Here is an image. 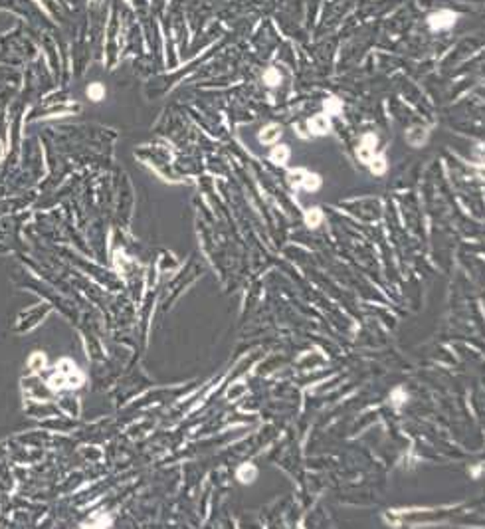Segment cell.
Wrapping results in <instances>:
<instances>
[{
  "instance_id": "obj_1",
  "label": "cell",
  "mask_w": 485,
  "mask_h": 529,
  "mask_svg": "<svg viewBox=\"0 0 485 529\" xmlns=\"http://www.w3.org/2000/svg\"><path fill=\"white\" fill-rule=\"evenodd\" d=\"M458 18H459L458 12H454V10H448V9H442V10H436V12H432V14H428L426 24H428V28L434 30V32H444V30L454 28V26L458 24Z\"/></svg>"
},
{
  "instance_id": "obj_2",
  "label": "cell",
  "mask_w": 485,
  "mask_h": 529,
  "mask_svg": "<svg viewBox=\"0 0 485 529\" xmlns=\"http://www.w3.org/2000/svg\"><path fill=\"white\" fill-rule=\"evenodd\" d=\"M376 147H378V137H376L375 133H365L363 139H361V145L357 149L358 161L368 165V161L376 155Z\"/></svg>"
},
{
  "instance_id": "obj_3",
  "label": "cell",
  "mask_w": 485,
  "mask_h": 529,
  "mask_svg": "<svg viewBox=\"0 0 485 529\" xmlns=\"http://www.w3.org/2000/svg\"><path fill=\"white\" fill-rule=\"evenodd\" d=\"M307 129L313 135H327L331 131V117L327 113H317L313 115L309 123H307Z\"/></svg>"
},
{
  "instance_id": "obj_4",
  "label": "cell",
  "mask_w": 485,
  "mask_h": 529,
  "mask_svg": "<svg viewBox=\"0 0 485 529\" xmlns=\"http://www.w3.org/2000/svg\"><path fill=\"white\" fill-rule=\"evenodd\" d=\"M406 141L412 147L426 145V141H428V127H424V125H414V127H410V129L406 131Z\"/></svg>"
},
{
  "instance_id": "obj_5",
  "label": "cell",
  "mask_w": 485,
  "mask_h": 529,
  "mask_svg": "<svg viewBox=\"0 0 485 529\" xmlns=\"http://www.w3.org/2000/svg\"><path fill=\"white\" fill-rule=\"evenodd\" d=\"M282 135H284L282 127L275 125V123H270V125H266L264 129L260 131V141H262L264 145H275L277 141L282 139Z\"/></svg>"
},
{
  "instance_id": "obj_6",
  "label": "cell",
  "mask_w": 485,
  "mask_h": 529,
  "mask_svg": "<svg viewBox=\"0 0 485 529\" xmlns=\"http://www.w3.org/2000/svg\"><path fill=\"white\" fill-rule=\"evenodd\" d=\"M292 157V151L287 145H275L272 149V153H270V159H272V163L277 165V167H285L287 165V161Z\"/></svg>"
},
{
  "instance_id": "obj_7",
  "label": "cell",
  "mask_w": 485,
  "mask_h": 529,
  "mask_svg": "<svg viewBox=\"0 0 485 529\" xmlns=\"http://www.w3.org/2000/svg\"><path fill=\"white\" fill-rule=\"evenodd\" d=\"M303 220H305V224H307V228L315 230V228H319L321 223H323V210L317 208V206H313V208H309V210H305Z\"/></svg>"
},
{
  "instance_id": "obj_8",
  "label": "cell",
  "mask_w": 485,
  "mask_h": 529,
  "mask_svg": "<svg viewBox=\"0 0 485 529\" xmlns=\"http://www.w3.org/2000/svg\"><path fill=\"white\" fill-rule=\"evenodd\" d=\"M236 476H238V480L242 483H252L254 480H256V476H257L256 466H254V464L240 466L238 472H236Z\"/></svg>"
},
{
  "instance_id": "obj_9",
  "label": "cell",
  "mask_w": 485,
  "mask_h": 529,
  "mask_svg": "<svg viewBox=\"0 0 485 529\" xmlns=\"http://www.w3.org/2000/svg\"><path fill=\"white\" fill-rule=\"evenodd\" d=\"M386 167H388V163H386L385 155H375V157L368 161V169H371V173L376 176L385 175Z\"/></svg>"
},
{
  "instance_id": "obj_10",
  "label": "cell",
  "mask_w": 485,
  "mask_h": 529,
  "mask_svg": "<svg viewBox=\"0 0 485 529\" xmlns=\"http://www.w3.org/2000/svg\"><path fill=\"white\" fill-rule=\"evenodd\" d=\"M321 176L317 175V173H305V176H303V181H302V188H305V191H309V193H315L317 188L321 186Z\"/></svg>"
},
{
  "instance_id": "obj_11",
  "label": "cell",
  "mask_w": 485,
  "mask_h": 529,
  "mask_svg": "<svg viewBox=\"0 0 485 529\" xmlns=\"http://www.w3.org/2000/svg\"><path fill=\"white\" fill-rule=\"evenodd\" d=\"M264 84L267 87H277V85L282 84V74H279V70L277 68H267L266 72H264Z\"/></svg>"
},
{
  "instance_id": "obj_12",
  "label": "cell",
  "mask_w": 485,
  "mask_h": 529,
  "mask_svg": "<svg viewBox=\"0 0 485 529\" xmlns=\"http://www.w3.org/2000/svg\"><path fill=\"white\" fill-rule=\"evenodd\" d=\"M85 93H87V97H90L92 102H101V100L105 97V85L100 84V82H93V84L87 85Z\"/></svg>"
},
{
  "instance_id": "obj_13",
  "label": "cell",
  "mask_w": 485,
  "mask_h": 529,
  "mask_svg": "<svg viewBox=\"0 0 485 529\" xmlns=\"http://www.w3.org/2000/svg\"><path fill=\"white\" fill-rule=\"evenodd\" d=\"M323 105H325V113H327L329 117L331 115H339V113L343 112V103H341L339 97H335V95L327 97Z\"/></svg>"
},
{
  "instance_id": "obj_14",
  "label": "cell",
  "mask_w": 485,
  "mask_h": 529,
  "mask_svg": "<svg viewBox=\"0 0 485 529\" xmlns=\"http://www.w3.org/2000/svg\"><path fill=\"white\" fill-rule=\"evenodd\" d=\"M305 169H293V171H289V175H287V181H289V185L292 186H302V181H303V176H305Z\"/></svg>"
},
{
  "instance_id": "obj_15",
  "label": "cell",
  "mask_w": 485,
  "mask_h": 529,
  "mask_svg": "<svg viewBox=\"0 0 485 529\" xmlns=\"http://www.w3.org/2000/svg\"><path fill=\"white\" fill-rule=\"evenodd\" d=\"M404 400H406V395H404L403 390H400V389L394 390V395H393V402H394V405H403Z\"/></svg>"
}]
</instances>
